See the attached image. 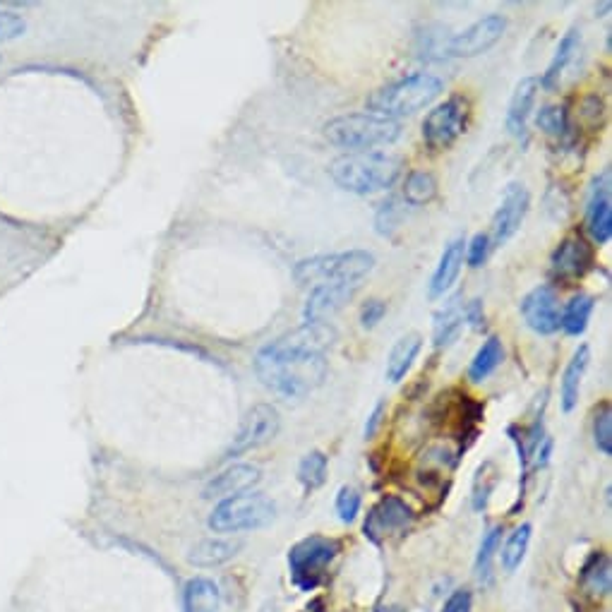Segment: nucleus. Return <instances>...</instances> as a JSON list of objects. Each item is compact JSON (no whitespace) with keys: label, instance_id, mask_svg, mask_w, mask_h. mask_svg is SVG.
<instances>
[{"label":"nucleus","instance_id":"obj_24","mask_svg":"<svg viewBox=\"0 0 612 612\" xmlns=\"http://www.w3.org/2000/svg\"><path fill=\"white\" fill-rule=\"evenodd\" d=\"M240 548H243L240 540L204 538L190 550V562L197 564V567H219V564L233 560Z\"/></svg>","mask_w":612,"mask_h":612},{"label":"nucleus","instance_id":"obj_18","mask_svg":"<svg viewBox=\"0 0 612 612\" xmlns=\"http://www.w3.org/2000/svg\"><path fill=\"white\" fill-rule=\"evenodd\" d=\"M538 77H521L519 82H516L512 96H509V104H507V116H504V125H507L509 135L521 137L526 135V125L528 118H531L533 106H536L538 99Z\"/></svg>","mask_w":612,"mask_h":612},{"label":"nucleus","instance_id":"obj_9","mask_svg":"<svg viewBox=\"0 0 612 612\" xmlns=\"http://www.w3.org/2000/svg\"><path fill=\"white\" fill-rule=\"evenodd\" d=\"M281 430V416L279 411L272 404H255L248 408L243 420H240V428L233 437L231 447H228L226 456L233 459V456L248 454L252 449L264 447L279 435Z\"/></svg>","mask_w":612,"mask_h":612},{"label":"nucleus","instance_id":"obj_1","mask_svg":"<svg viewBox=\"0 0 612 612\" xmlns=\"http://www.w3.org/2000/svg\"><path fill=\"white\" fill-rule=\"evenodd\" d=\"M334 336L327 322H303L291 332L276 336L252 360L257 380L281 399H303L327 377V351L334 344Z\"/></svg>","mask_w":612,"mask_h":612},{"label":"nucleus","instance_id":"obj_11","mask_svg":"<svg viewBox=\"0 0 612 612\" xmlns=\"http://www.w3.org/2000/svg\"><path fill=\"white\" fill-rule=\"evenodd\" d=\"M528 207H531V195H528L526 185L514 180L502 192V200L497 204L495 214H492L490 224V243L492 248H502L516 236L521 224H524Z\"/></svg>","mask_w":612,"mask_h":612},{"label":"nucleus","instance_id":"obj_31","mask_svg":"<svg viewBox=\"0 0 612 612\" xmlns=\"http://www.w3.org/2000/svg\"><path fill=\"white\" fill-rule=\"evenodd\" d=\"M531 533V524H521L516 526L512 536L507 538V543H504L502 548V567L507 569V572H514V569L524 562L528 545H531Z\"/></svg>","mask_w":612,"mask_h":612},{"label":"nucleus","instance_id":"obj_3","mask_svg":"<svg viewBox=\"0 0 612 612\" xmlns=\"http://www.w3.org/2000/svg\"><path fill=\"white\" fill-rule=\"evenodd\" d=\"M442 89L444 82L432 72H411V75H404L375 89L365 99V106L375 116L399 120L430 106L442 94Z\"/></svg>","mask_w":612,"mask_h":612},{"label":"nucleus","instance_id":"obj_19","mask_svg":"<svg viewBox=\"0 0 612 612\" xmlns=\"http://www.w3.org/2000/svg\"><path fill=\"white\" fill-rule=\"evenodd\" d=\"M411 519L413 514L411 509L406 507L404 500H399V497H384V500L375 504V509L368 514V519H365V536H387V533L404 528Z\"/></svg>","mask_w":612,"mask_h":612},{"label":"nucleus","instance_id":"obj_26","mask_svg":"<svg viewBox=\"0 0 612 612\" xmlns=\"http://www.w3.org/2000/svg\"><path fill=\"white\" fill-rule=\"evenodd\" d=\"M593 310H596V298L588 293H576L560 310V329L569 336H581L591 322Z\"/></svg>","mask_w":612,"mask_h":612},{"label":"nucleus","instance_id":"obj_17","mask_svg":"<svg viewBox=\"0 0 612 612\" xmlns=\"http://www.w3.org/2000/svg\"><path fill=\"white\" fill-rule=\"evenodd\" d=\"M464 252H466V238L456 236L444 245L440 262H437L435 272L430 276V286H428V296L432 300L444 298L449 291H452L456 279H459L461 267H464Z\"/></svg>","mask_w":612,"mask_h":612},{"label":"nucleus","instance_id":"obj_40","mask_svg":"<svg viewBox=\"0 0 612 612\" xmlns=\"http://www.w3.org/2000/svg\"><path fill=\"white\" fill-rule=\"evenodd\" d=\"M471 605H473L471 591H464V588H461V591H454L452 596L447 598L442 612H471Z\"/></svg>","mask_w":612,"mask_h":612},{"label":"nucleus","instance_id":"obj_43","mask_svg":"<svg viewBox=\"0 0 612 612\" xmlns=\"http://www.w3.org/2000/svg\"><path fill=\"white\" fill-rule=\"evenodd\" d=\"M380 612H401V610L399 608H382Z\"/></svg>","mask_w":612,"mask_h":612},{"label":"nucleus","instance_id":"obj_35","mask_svg":"<svg viewBox=\"0 0 612 612\" xmlns=\"http://www.w3.org/2000/svg\"><path fill=\"white\" fill-rule=\"evenodd\" d=\"M593 442H596L598 452L605 456L612 454V413L610 404H603L593 416Z\"/></svg>","mask_w":612,"mask_h":612},{"label":"nucleus","instance_id":"obj_13","mask_svg":"<svg viewBox=\"0 0 612 612\" xmlns=\"http://www.w3.org/2000/svg\"><path fill=\"white\" fill-rule=\"evenodd\" d=\"M593 264V250L586 243L584 236L572 233V236L562 238L557 248L550 255V274L557 281H574L581 279Z\"/></svg>","mask_w":612,"mask_h":612},{"label":"nucleus","instance_id":"obj_7","mask_svg":"<svg viewBox=\"0 0 612 612\" xmlns=\"http://www.w3.org/2000/svg\"><path fill=\"white\" fill-rule=\"evenodd\" d=\"M341 543L336 538L310 536L296 543L288 552V567H291L293 584L303 591H312L320 586L327 574V567L339 555Z\"/></svg>","mask_w":612,"mask_h":612},{"label":"nucleus","instance_id":"obj_39","mask_svg":"<svg viewBox=\"0 0 612 612\" xmlns=\"http://www.w3.org/2000/svg\"><path fill=\"white\" fill-rule=\"evenodd\" d=\"M24 29H27V24H24L20 15L0 8V41L17 39V36L24 34Z\"/></svg>","mask_w":612,"mask_h":612},{"label":"nucleus","instance_id":"obj_6","mask_svg":"<svg viewBox=\"0 0 612 612\" xmlns=\"http://www.w3.org/2000/svg\"><path fill=\"white\" fill-rule=\"evenodd\" d=\"M276 519V504L262 492H243V495L221 500L209 514L207 524L216 533H240L269 526Z\"/></svg>","mask_w":612,"mask_h":612},{"label":"nucleus","instance_id":"obj_32","mask_svg":"<svg viewBox=\"0 0 612 612\" xmlns=\"http://www.w3.org/2000/svg\"><path fill=\"white\" fill-rule=\"evenodd\" d=\"M404 219V202L399 197H387L375 212V228L380 236H392Z\"/></svg>","mask_w":612,"mask_h":612},{"label":"nucleus","instance_id":"obj_28","mask_svg":"<svg viewBox=\"0 0 612 612\" xmlns=\"http://www.w3.org/2000/svg\"><path fill=\"white\" fill-rule=\"evenodd\" d=\"M437 197V178L430 171H411L404 180V204L425 207Z\"/></svg>","mask_w":612,"mask_h":612},{"label":"nucleus","instance_id":"obj_27","mask_svg":"<svg viewBox=\"0 0 612 612\" xmlns=\"http://www.w3.org/2000/svg\"><path fill=\"white\" fill-rule=\"evenodd\" d=\"M219 603H221L219 586H216L212 579L197 576V579L188 581L183 598L185 612H216L219 610Z\"/></svg>","mask_w":612,"mask_h":612},{"label":"nucleus","instance_id":"obj_38","mask_svg":"<svg viewBox=\"0 0 612 612\" xmlns=\"http://www.w3.org/2000/svg\"><path fill=\"white\" fill-rule=\"evenodd\" d=\"M387 315V300L382 298H368L360 305V327L363 329H375L382 322V317Z\"/></svg>","mask_w":612,"mask_h":612},{"label":"nucleus","instance_id":"obj_34","mask_svg":"<svg viewBox=\"0 0 612 612\" xmlns=\"http://www.w3.org/2000/svg\"><path fill=\"white\" fill-rule=\"evenodd\" d=\"M500 540H502V528L500 526H492L488 533L483 536V543H480L478 550V560H476V569L478 576L483 581L490 579V569H492V557H495L497 548H500Z\"/></svg>","mask_w":612,"mask_h":612},{"label":"nucleus","instance_id":"obj_30","mask_svg":"<svg viewBox=\"0 0 612 612\" xmlns=\"http://www.w3.org/2000/svg\"><path fill=\"white\" fill-rule=\"evenodd\" d=\"M327 468L329 461L320 449H312V452L305 454L298 464V480L300 485H303V490L312 492L322 488L324 480H327Z\"/></svg>","mask_w":612,"mask_h":612},{"label":"nucleus","instance_id":"obj_37","mask_svg":"<svg viewBox=\"0 0 612 612\" xmlns=\"http://www.w3.org/2000/svg\"><path fill=\"white\" fill-rule=\"evenodd\" d=\"M360 512V492L356 488H344L339 490V495H336V514H339V519L344 521V524H351L353 519H356Z\"/></svg>","mask_w":612,"mask_h":612},{"label":"nucleus","instance_id":"obj_5","mask_svg":"<svg viewBox=\"0 0 612 612\" xmlns=\"http://www.w3.org/2000/svg\"><path fill=\"white\" fill-rule=\"evenodd\" d=\"M375 255L368 250L322 252L300 260L293 267V279L298 286L322 284H360L375 269Z\"/></svg>","mask_w":612,"mask_h":612},{"label":"nucleus","instance_id":"obj_14","mask_svg":"<svg viewBox=\"0 0 612 612\" xmlns=\"http://www.w3.org/2000/svg\"><path fill=\"white\" fill-rule=\"evenodd\" d=\"M610 204V171H603L593 180L586 202V231L598 245H605L612 236Z\"/></svg>","mask_w":612,"mask_h":612},{"label":"nucleus","instance_id":"obj_10","mask_svg":"<svg viewBox=\"0 0 612 612\" xmlns=\"http://www.w3.org/2000/svg\"><path fill=\"white\" fill-rule=\"evenodd\" d=\"M504 32H507V17L502 12H488L473 24H468L466 29H461L459 34H454L447 41V53L454 58L483 56L502 39Z\"/></svg>","mask_w":612,"mask_h":612},{"label":"nucleus","instance_id":"obj_22","mask_svg":"<svg viewBox=\"0 0 612 612\" xmlns=\"http://www.w3.org/2000/svg\"><path fill=\"white\" fill-rule=\"evenodd\" d=\"M579 46H581V32H579V29H576V27L567 29V32H564V36L560 39V44H557L555 53H552L548 68H545L543 75L538 77L540 87L548 89V92H552V89H555L557 84H560L564 70L569 68V63H572L576 53H579Z\"/></svg>","mask_w":612,"mask_h":612},{"label":"nucleus","instance_id":"obj_20","mask_svg":"<svg viewBox=\"0 0 612 612\" xmlns=\"http://www.w3.org/2000/svg\"><path fill=\"white\" fill-rule=\"evenodd\" d=\"M461 300H464V296L456 293V296L449 298L447 303L435 312V320H432V344H435V348H440V351L442 348L452 346L454 341L459 339V334L464 332L466 305L461 303Z\"/></svg>","mask_w":612,"mask_h":612},{"label":"nucleus","instance_id":"obj_23","mask_svg":"<svg viewBox=\"0 0 612 612\" xmlns=\"http://www.w3.org/2000/svg\"><path fill=\"white\" fill-rule=\"evenodd\" d=\"M420 348H423V336L418 332H408L394 341L392 351L387 356V368H384V375H387L389 382L396 384L404 380L408 372H411L413 363H416Z\"/></svg>","mask_w":612,"mask_h":612},{"label":"nucleus","instance_id":"obj_12","mask_svg":"<svg viewBox=\"0 0 612 612\" xmlns=\"http://www.w3.org/2000/svg\"><path fill=\"white\" fill-rule=\"evenodd\" d=\"M521 315L536 334L550 336L560 329V303H557V293L550 284H540L528 291L519 305Z\"/></svg>","mask_w":612,"mask_h":612},{"label":"nucleus","instance_id":"obj_29","mask_svg":"<svg viewBox=\"0 0 612 612\" xmlns=\"http://www.w3.org/2000/svg\"><path fill=\"white\" fill-rule=\"evenodd\" d=\"M581 584L593 596H608L610 593V560L603 552H596L581 569Z\"/></svg>","mask_w":612,"mask_h":612},{"label":"nucleus","instance_id":"obj_4","mask_svg":"<svg viewBox=\"0 0 612 612\" xmlns=\"http://www.w3.org/2000/svg\"><path fill=\"white\" fill-rule=\"evenodd\" d=\"M324 137L339 149L348 152H375L377 147H389L401 137L399 120L380 118L370 111L346 113L324 123Z\"/></svg>","mask_w":612,"mask_h":612},{"label":"nucleus","instance_id":"obj_21","mask_svg":"<svg viewBox=\"0 0 612 612\" xmlns=\"http://www.w3.org/2000/svg\"><path fill=\"white\" fill-rule=\"evenodd\" d=\"M588 363H591V348L586 344H581L574 351L572 360L567 363V368L562 372V382H560V404L564 413H572L576 404H579V394H581V384H584V375L588 370Z\"/></svg>","mask_w":612,"mask_h":612},{"label":"nucleus","instance_id":"obj_33","mask_svg":"<svg viewBox=\"0 0 612 612\" xmlns=\"http://www.w3.org/2000/svg\"><path fill=\"white\" fill-rule=\"evenodd\" d=\"M536 125L545 132V135L562 140V137L569 132L567 111H564V106H543L536 113Z\"/></svg>","mask_w":612,"mask_h":612},{"label":"nucleus","instance_id":"obj_41","mask_svg":"<svg viewBox=\"0 0 612 612\" xmlns=\"http://www.w3.org/2000/svg\"><path fill=\"white\" fill-rule=\"evenodd\" d=\"M466 315V324H471L473 329H483L485 324V315H483V300H471V303H466L464 308Z\"/></svg>","mask_w":612,"mask_h":612},{"label":"nucleus","instance_id":"obj_25","mask_svg":"<svg viewBox=\"0 0 612 612\" xmlns=\"http://www.w3.org/2000/svg\"><path fill=\"white\" fill-rule=\"evenodd\" d=\"M502 360H504L502 339H500V336L492 334L483 341V344H480L476 356H473L471 363H468V370H466L468 380L476 382V384L485 382L492 375V372L500 368Z\"/></svg>","mask_w":612,"mask_h":612},{"label":"nucleus","instance_id":"obj_16","mask_svg":"<svg viewBox=\"0 0 612 612\" xmlns=\"http://www.w3.org/2000/svg\"><path fill=\"white\" fill-rule=\"evenodd\" d=\"M360 284H322L310 288V296L303 305V322H327L356 296Z\"/></svg>","mask_w":612,"mask_h":612},{"label":"nucleus","instance_id":"obj_42","mask_svg":"<svg viewBox=\"0 0 612 612\" xmlns=\"http://www.w3.org/2000/svg\"><path fill=\"white\" fill-rule=\"evenodd\" d=\"M382 416H384V404L382 401H377V404L372 406L368 420H365V440H372V437H375V432L382 423Z\"/></svg>","mask_w":612,"mask_h":612},{"label":"nucleus","instance_id":"obj_15","mask_svg":"<svg viewBox=\"0 0 612 612\" xmlns=\"http://www.w3.org/2000/svg\"><path fill=\"white\" fill-rule=\"evenodd\" d=\"M262 480V471L255 464H233L204 485V500H228V497L250 492Z\"/></svg>","mask_w":612,"mask_h":612},{"label":"nucleus","instance_id":"obj_8","mask_svg":"<svg viewBox=\"0 0 612 612\" xmlns=\"http://www.w3.org/2000/svg\"><path fill=\"white\" fill-rule=\"evenodd\" d=\"M468 118H471V101L464 94L449 96L423 118V125H420L423 142L432 152H444L464 135Z\"/></svg>","mask_w":612,"mask_h":612},{"label":"nucleus","instance_id":"obj_2","mask_svg":"<svg viewBox=\"0 0 612 612\" xmlns=\"http://www.w3.org/2000/svg\"><path fill=\"white\" fill-rule=\"evenodd\" d=\"M404 161L392 152H346L329 164V178L351 195L368 197L389 190L399 180Z\"/></svg>","mask_w":612,"mask_h":612},{"label":"nucleus","instance_id":"obj_36","mask_svg":"<svg viewBox=\"0 0 612 612\" xmlns=\"http://www.w3.org/2000/svg\"><path fill=\"white\" fill-rule=\"evenodd\" d=\"M492 252V243L488 233H476L471 240H466V252H464V262H468V267L478 269L488 262Z\"/></svg>","mask_w":612,"mask_h":612}]
</instances>
